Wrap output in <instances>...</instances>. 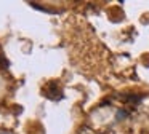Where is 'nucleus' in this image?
I'll list each match as a JSON object with an SVG mask.
<instances>
[{
	"label": "nucleus",
	"instance_id": "obj_1",
	"mask_svg": "<svg viewBox=\"0 0 149 134\" xmlns=\"http://www.w3.org/2000/svg\"><path fill=\"white\" fill-rule=\"evenodd\" d=\"M45 94H47V97H48V99H61L63 93L59 91V88H58V86L48 85V86L45 88Z\"/></svg>",
	"mask_w": 149,
	"mask_h": 134
},
{
	"label": "nucleus",
	"instance_id": "obj_2",
	"mask_svg": "<svg viewBox=\"0 0 149 134\" xmlns=\"http://www.w3.org/2000/svg\"><path fill=\"white\" fill-rule=\"evenodd\" d=\"M8 67V61L3 54H0V69H7Z\"/></svg>",
	"mask_w": 149,
	"mask_h": 134
},
{
	"label": "nucleus",
	"instance_id": "obj_3",
	"mask_svg": "<svg viewBox=\"0 0 149 134\" xmlns=\"http://www.w3.org/2000/svg\"><path fill=\"white\" fill-rule=\"evenodd\" d=\"M0 134H13V133H8V131H0Z\"/></svg>",
	"mask_w": 149,
	"mask_h": 134
}]
</instances>
